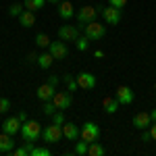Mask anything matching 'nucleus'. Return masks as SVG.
Returning a JSON list of instances; mask_svg holds the SVG:
<instances>
[{
  "label": "nucleus",
  "mask_w": 156,
  "mask_h": 156,
  "mask_svg": "<svg viewBox=\"0 0 156 156\" xmlns=\"http://www.w3.org/2000/svg\"><path fill=\"white\" fill-rule=\"evenodd\" d=\"M46 2H52V4H58L60 0H46Z\"/></svg>",
  "instance_id": "a19ab883"
},
{
  "label": "nucleus",
  "mask_w": 156,
  "mask_h": 156,
  "mask_svg": "<svg viewBox=\"0 0 156 156\" xmlns=\"http://www.w3.org/2000/svg\"><path fill=\"white\" fill-rule=\"evenodd\" d=\"M73 15H75L73 2H69V0H60L58 2V17L65 19V21H69V19H73Z\"/></svg>",
  "instance_id": "4468645a"
},
{
  "label": "nucleus",
  "mask_w": 156,
  "mask_h": 156,
  "mask_svg": "<svg viewBox=\"0 0 156 156\" xmlns=\"http://www.w3.org/2000/svg\"><path fill=\"white\" fill-rule=\"evenodd\" d=\"M100 15H102V19H104L108 25H119L121 19H123V9H117V6L110 4V6H104Z\"/></svg>",
  "instance_id": "39448f33"
},
{
  "label": "nucleus",
  "mask_w": 156,
  "mask_h": 156,
  "mask_svg": "<svg viewBox=\"0 0 156 156\" xmlns=\"http://www.w3.org/2000/svg\"><path fill=\"white\" fill-rule=\"evenodd\" d=\"M83 29H85V36L90 37L92 42H96V40H102V37L106 36V27H104L102 23H98V21H92V23H87Z\"/></svg>",
  "instance_id": "423d86ee"
},
{
  "label": "nucleus",
  "mask_w": 156,
  "mask_h": 156,
  "mask_svg": "<svg viewBox=\"0 0 156 156\" xmlns=\"http://www.w3.org/2000/svg\"><path fill=\"white\" fill-rule=\"evenodd\" d=\"M15 150V140H12V135H9V133H0V152H12Z\"/></svg>",
  "instance_id": "a211bd4d"
},
{
  "label": "nucleus",
  "mask_w": 156,
  "mask_h": 156,
  "mask_svg": "<svg viewBox=\"0 0 156 156\" xmlns=\"http://www.w3.org/2000/svg\"><path fill=\"white\" fill-rule=\"evenodd\" d=\"M65 81H67V90H69V92H77V90H79L77 77L73 79V75H65Z\"/></svg>",
  "instance_id": "a878e982"
},
{
  "label": "nucleus",
  "mask_w": 156,
  "mask_h": 156,
  "mask_svg": "<svg viewBox=\"0 0 156 156\" xmlns=\"http://www.w3.org/2000/svg\"><path fill=\"white\" fill-rule=\"evenodd\" d=\"M23 4H25V9H27V11H34V12H37V11H42V9H44L46 0H25Z\"/></svg>",
  "instance_id": "412c9836"
},
{
  "label": "nucleus",
  "mask_w": 156,
  "mask_h": 156,
  "mask_svg": "<svg viewBox=\"0 0 156 156\" xmlns=\"http://www.w3.org/2000/svg\"><path fill=\"white\" fill-rule=\"evenodd\" d=\"M115 98L119 100L121 106H127V104H131V102H133V90L129 87V85H119Z\"/></svg>",
  "instance_id": "9d476101"
},
{
  "label": "nucleus",
  "mask_w": 156,
  "mask_h": 156,
  "mask_svg": "<svg viewBox=\"0 0 156 156\" xmlns=\"http://www.w3.org/2000/svg\"><path fill=\"white\" fill-rule=\"evenodd\" d=\"M83 142L87 144H92V142H98V137H100V127H98L96 123H92V121H87L83 123V127H81V135H79Z\"/></svg>",
  "instance_id": "20e7f679"
},
{
  "label": "nucleus",
  "mask_w": 156,
  "mask_h": 156,
  "mask_svg": "<svg viewBox=\"0 0 156 156\" xmlns=\"http://www.w3.org/2000/svg\"><path fill=\"white\" fill-rule=\"evenodd\" d=\"M154 92H156V81H154Z\"/></svg>",
  "instance_id": "79ce46f5"
},
{
  "label": "nucleus",
  "mask_w": 156,
  "mask_h": 156,
  "mask_svg": "<svg viewBox=\"0 0 156 156\" xmlns=\"http://www.w3.org/2000/svg\"><path fill=\"white\" fill-rule=\"evenodd\" d=\"M50 42H52V40H50L46 34H37V36H36V46H37V48H48Z\"/></svg>",
  "instance_id": "b1692460"
},
{
  "label": "nucleus",
  "mask_w": 156,
  "mask_h": 156,
  "mask_svg": "<svg viewBox=\"0 0 156 156\" xmlns=\"http://www.w3.org/2000/svg\"><path fill=\"white\" fill-rule=\"evenodd\" d=\"M23 11H25V4H21V2H12L11 6H9V15L11 17H19Z\"/></svg>",
  "instance_id": "393cba45"
},
{
  "label": "nucleus",
  "mask_w": 156,
  "mask_h": 156,
  "mask_svg": "<svg viewBox=\"0 0 156 156\" xmlns=\"http://www.w3.org/2000/svg\"><path fill=\"white\" fill-rule=\"evenodd\" d=\"M56 112V106H54V102L52 100H48V102H44V115H48V117H52Z\"/></svg>",
  "instance_id": "c85d7f7f"
},
{
  "label": "nucleus",
  "mask_w": 156,
  "mask_h": 156,
  "mask_svg": "<svg viewBox=\"0 0 156 156\" xmlns=\"http://www.w3.org/2000/svg\"><path fill=\"white\" fill-rule=\"evenodd\" d=\"M17 19H19L21 27L29 29V27H34V23H36V12H34V11H27V9H25V11L21 12L19 17H17Z\"/></svg>",
  "instance_id": "f3484780"
},
{
  "label": "nucleus",
  "mask_w": 156,
  "mask_h": 156,
  "mask_svg": "<svg viewBox=\"0 0 156 156\" xmlns=\"http://www.w3.org/2000/svg\"><path fill=\"white\" fill-rule=\"evenodd\" d=\"M9 108H11V100H9V98H0V115L6 112Z\"/></svg>",
  "instance_id": "7c9ffc66"
},
{
  "label": "nucleus",
  "mask_w": 156,
  "mask_h": 156,
  "mask_svg": "<svg viewBox=\"0 0 156 156\" xmlns=\"http://www.w3.org/2000/svg\"><path fill=\"white\" fill-rule=\"evenodd\" d=\"M37 67L40 69H44V71H48L50 67H52V62H54V56L50 54V52H40V56H37Z\"/></svg>",
  "instance_id": "6ab92c4d"
},
{
  "label": "nucleus",
  "mask_w": 156,
  "mask_h": 156,
  "mask_svg": "<svg viewBox=\"0 0 156 156\" xmlns=\"http://www.w3.org/2000/svg\"><path fill=\"white\" fill-rule=\"evenodd\" d=\"M79 29L81 27H75V25H62L58 29V37L62 42H73L75 44V40L79 37Z\"/></svg>",
  "instance_id": "6e6552de"
},
{
  "label": "nucleus",
  "mask_w": 156,
  "mask_h": 156,
  "mask_svg": "<svg viewBox=\"0 0 156 156\" xmlns=\"http://www.w3.org/2000/svg\"><path fill=\"white\" fill-rule=\"evenodd\" d=\"M27 154H29V150H27L25 146H21V148L15 150V156H27Z\"/></svg>",
  "instance_id": "2f4dec72"
},
{
  "label": "nucleus",
  "mask_w": 156,
  "mask_h": 156,
  "mask_svg": "<svg viewBox=\"0 0 156 156\" xmlns=\"http://www.w3.org/2000/svg\"><path fill=\"white\" fill-rule=\"evenodd\" d=\"M79 135H81V129L75 125V123H65L62 125V137L65 140H79Z\"/></svg>",
  "instance_id": "dca6fc26"
},
{
  "label": "nucleus",
  "mask_w": 156,
  "mask_h": 156,
  "mask_svg": "<svg viewBox=\"0 0 156 156\" xmlns=\"http://www.w3.org/2000/svg\"><path fill=\"white\" fill-rule=\"evenodd\" d=\"M102 106H104V110H106L108 115H115V112H117V110H119V100H117V98H104V100H102Z\"/></svg>",
  "instance_id": "aec40b11"
},
{
  "label": "nucleus",
  "mask_w": 156,
  "mask_h": 156,
  "mask_svg": "<svg viewBox=\"0 0 156 156\" xmlns=\"http://www.w3.org/2000/svg\"><path fill=\"white\" fill-rule=\"evenodd\" d=\"M17 117H19V121H21V123H25V121H27V112H25V110H21Z\"/></svg>",
  "instance_id": "c9c22d12"
},
{
  "label": "nucleus",
  "mask_w": 156,
  "mask_h": 156,
  "mask_svg": "<svg viewBox=\"0 0 156 156\" xmlns=\"http://www.w3.org/2000/svg\"><path fill=\"white\" fill-rule=\"evenodd\" d=\"M58 81H60V79L56 77V75H50V77H48V83H50V85H54V87L58 85Z\"/></svg>",
  "instance_id": "72a5a7b5"
},
{
  "label": "nucleus",
  "mask_w": 156,
  "mask_h": 156,
  "mask_svg": "<svg viewBox=\"0 0 156 156\" xmlns=\"http://www.w3.org/2000/svg\"><path fill=\"white\" fill-rule=\"evenodd\" d=\"M52 123H54V125H65V115H62V110H56V112L52 115Z\"/></svg>",
  "instance_id": "c756f323"
},
{
  "label": "nucleus",
  "mask_w": 156,
  "mask_h": 156,
  "mask_svg": "<svg viewBox=\"0 0 156 156\" xmlns=\"http://www.w3.org/2000/svg\"><path fill=\"white\" fill-rule=\"evenodd\" d=\"M54 94H56V87H54V85H50L48 81H46V83H42V85L36 90L37 100H42V102H48V100H52V96H54Z\"/></svg>",
  "instance_id": "f8f14e48"
},
{
  "label": "nucleus",
  "mask_w": 156,
  "mask_h": 156,
  "mask_svg": "<svg viewBox=\"0 0 156 156\" xmlns=\"http://www.w3.org/2000/svg\"><path fill=\"white\" fill-rule=\"evenodd\" d=\"M150 119H152V123H156V108L150 112Z\"/></svg>",
  "instance_id": "ea45409f"
},
{
  "label": "nucleus",
  "mask_w": 156,
  "mask_h": 156,
  "mask_svg": "<svg viewBox=\"0 0 156 156\" xmlns=\"http://www.w3.org/2000/svg\"><path fill=\"white\" fill-rule=\"evenodd\" d=\"M50 148H44V146H36L34 150H31V156H50Z\"/></svg>",
  "instance_id": "cd10ccee"
},
{
  "label": "nucleus",
  "mask_w": 156,
  "mask_h": 156,
  "mask_svg": "<svg viewBox=\"0 0 156 156\" xmlns=\"http://www.w3.org/2000/svg\"><path fill=\"white\" fill-rule=\"evenodd\" d=\"M77 83H79V90H94L96 87V77L92 73H79Z\"/></svg>",
  "instance_id": "ddd939ff"
},
{
  "label": "nucleus",
  "mask_w": 156,
  "mask_h": 156,
  "mask_svg": "<svg viewBox=\"0 0 156 156\" xmlns=\"http://www.w3.org/2000/svg\"><path fill=\"white\" fill-rule=\"evenodd\" d=\"M102 12V9H98V6H81L79 11H77V21H79V27H85L87 23H92V21H96L98 15Z\"/></svg>",
  "instance_id": "f03ea898"
},
{
  "label": "nucleus",
  "mask_w": 156,
  "mask_h": 156,
  "mask_svg": "<svg viewBox=\"0 0 156 156\" xmlns=\"http://www.w3.org/2000/svg\"><path fill=\"white\" fill-rule=\"evenodd\" d=\"M87 142H83V140H81V137H79V140H77V144H75V150H73V152H75V154H87Z\"/></svg>",
  "instance_id": "bb28decb"
},
{
  "label": "nucleus",
  "mask_w": 156,
  "mask_h": 156,
  "mask_svg": "<svg viewBox=\"0 0 156 156\" xmlns=\"http://www.w3.org/2000/svg\"><path fill=\"white\" fill-rule=\"evenodd\" d=\"M48 52H50V54H52L56 60H62L67 54H69V48H67V44H65L62 40H56V42H50Z\"/></svg>",
  "instance_id": "1a4fd4ad"
},
{
  "label": "nucleus",
  "mask_w": 156,
  "mask_h": 156,
  "mask_svg": "<svg viewBox=\"0 0 156 156\" xmlns=\"http://www.w3.org/2000/svg\"><path fill=\"white\" fill-rule=\"evenodd\" d=\"M40 133H42L40 121H25L23 125H21V135H23L25 142H36V140H40Z\"/></svg>",
  "instance_id": "f257e3e1"
},
{
  "label": "nucleus",
  "mask_w": 156,
  "mask_h": 156,
  "mask_svg": "<svg viewBox=\"0 0 156 156\" xmlns=\"http://www.w3.org/2000/svg\"><path fill=\"white\" fill-rule=\"evenodd\" d=\"M90 42H92V40H90L87 36H79L77 40H75V46H77V50H79V52H85V50H87V46H90Z\"/></svg>",
  "instance_id": "5701e85b"
},
{
  "label": "nucleus",
  "mask_w": 156,
  "mask_h": 156,
  "mask_svg": "<svg viewBox=\"0 0 156 156\" xmlns=\"http://www.w3.org/2000/svg\"><path fill=\"white\" fill-rule=\"evenodd\" d=\"M60 137H62V125H48V127H44L42 129V140L46 142V144H56L60 142Z\"/></svg>",
  "instance_id": "7ed1b4c3"
},
{
  "label": "nucleus",
  "mask_w": 156,
  "mask_h": 156,
  "mask_svg": "<svg viewBox=\"0 0 156 156\" xmlns=\"http://www.w3.org/2000/svg\"><path fill=\"white\" fill-rule=\"evenodd\" d=\"M27 60H29V62L37 60V54H36V52H29V54H27Z\"/></svg>",
  "instance_id": "e433bc0d"
},
{
  "label": "nucleus",
  "mask_w": 156,
  "mask_h": 156,
  "mask_svg": "<svg viewBox=\"0 0 156 156\" xmlns=\"http://www.w3.org/2000/svg\"><path fill=\"white\" fill-rule=\"evenodd\" d=\"M52 102H54L56 110H67V108L73 106V96L71 92H56L52 96Z\"/></svg>",
  "instance_id": "0eeeda50"
},
{
  "label": "nucleus",
  "mask_w": 156,
  "mask_h": 156,
  "mask_svg": "<svg viewBox=\"0 0 156 156\" xmlns=\"http://www.w3.org/2000/svg\"><path fill=\"white\" fill-rule=\"evenodd\" d=\"M133 127L135 129H148L150 125H152V119H150V112H137L135 117H133Z\"/></svg>",
  "instance_id": "2eb2a0df"
},
{
  "label": "nucleus",
  "mask_w": 156,
  "mask_h": 156,
  "mask_svg": "<svg viewBox=\"0 0 156 156\" xmlns=\"http://www.w3.org/2000/svg\"><path fill=\"white\" fill-rule=\"evenodd\" d=\"M150 135H152V140H156V123H152V127H150Z\"/></svg>",
  "instance_id": "4c0bfd02"
},
{
  "label": "nucleus",
  "mask_w": 156,
  "mask_h": 156,
  "mask_svg": "<svg viewBox=\"0 0 156 156\" xmlns=\"http://www.w3.org/2000/svg\"><path fill=\"white\" fill-rule=\"evenodd\" d=\"M108 2H110L112 6H117V9H123V6L127 4V0H108Z\"/></svg>",
  "instance_id": "473e14b6"
},
{
  "label": "nucleus",
  "mask_w": 156,
  "mask_h": 156,
  "mask_svg": "<svg viewBox=\"0 0 156 156\" xmlns=\"http://www.w3.org/2000/svg\"><path fill=\"white\" fill-rule=\"evenodd\" d=\"M94 58H104V52H102V50H96V52H94Z\"/></svg>",
  "instance_id": "58836bf2"
},
{
  "label": "nucleus",
  "mask_w": 156,
  "mask_h": 156,
  "mask_svg": "<svg viewBox=\"0 0 156 156\" xmlns=\"http://www.w3.org/2000/svg\"><path fill=\"white\" fill-rule=\"evenodd\" d=\"M104 152H106V150H104V146L98 144V142H92V144L87 146V156H102Z\"/></svg>",
  "instance_id": "4be33fe9"
},
{
  "label": "nucleus",
  "mask_w": 156,
  "mask_h": 156,
  "mask_svg": "<svg viewBox=\"0 0 156 156\" xmlns=\"http://www.w3.org/2000/svg\"><path fill=\"white\" fill-rule=\"evenodd\" d=\"M21 121H19V117H9V119L2 123V131L9 133V135H17V133H21Z\"/></svg>",
  "instance_id": "9b49d317"
},
{
  "label": "nucleus",
  "mask_w": 156,
  "mask_h": 156,
  "mask_svg": "<svg viewBox=\"0 0 156 156\" xmlns=\"http://www.w3.org/2000/svg\"><path fill=\"white\" fill-rule=\"evenodd\" d=\"M142 142H152V135H150V131H146V129H144V133H142Z\"/></svg>",
  "instance_id": "f704fd0d"
}]
</instances>
